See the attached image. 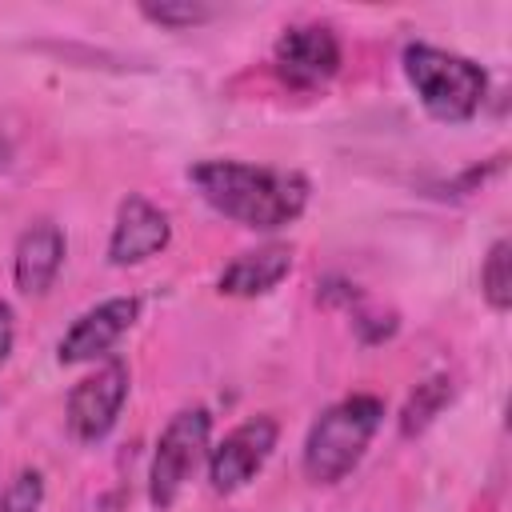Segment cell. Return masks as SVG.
Segmentation results:
<instances>
[{"mask_svg":"<svg viewBox=\"0 0 512 512\" xmlns=\"http://www.w3.org/2000/svg\"><path fill=\"white\" fill-rule=\"evenodd\" d=\"M64 232L52 220H36L16 236V252H12V280L24 296H44L64 264Z\"/></svg>","mask_w":512,"mask_h":512,"instance_id":"cell-10","label":"cell"},{"mask_svg":"<svg viewBox=\"0 0 512 512\" xmlns=\"http://www.w3.org/2000/svg\"><path fill=\"white\" fill-rule=\"evenodd\" d=\"M448 400H452V380H448V376H428V380H420V384L412 388V396L404 400V408H400V432H404V436L424 432V428L444 412Z\"/></svg>","mask_w":512,"mask_h":512,"instance_id":"cell-12","label":"cell"},{"mask_svg":"<svg viewBox=\"0 0 512 512\" xmlns=\"http://www.w3.org/2000/svg\"><path fill=\"white\" fill-rule=\"evenodd\" d=\"M12 348H16V312L8 300H0V364L12 356Z\"/></svg>","mask_w":512,"mask_h":512,"instance_id":"cell-16","label":"cell"},{"mask_svg":"<svg viewBox=\"0 0 512 512\" xmlns=\"http://www.w3.org/2000/svg\"><path fill=\"white\" fill-rule=\"evenodd\" d=\"M276 440H280V424H276V416H268V412L248 416L244 424H236L220 444L208 448V460H204V464H208V484H212V492H220V496L240 492V488L268 464Z\"/></svg>","mask_w":512,"mask_h":512,"instance_id":"cell-5","label":"cell"},{"mask_svg":"<svg viewBox=\"0 0 512 512\" xmlns=\"http://www.w3.org/2000/svg\"><path fill=\"white\" fill-rule=\"evenodd\" d=\"M140 12H144L152 24L180 32V28H196V24H208V20H212L220 8H212V4H200V0H160V4H140Z\"/></svg>","mask_w":512,"mask_h":512,"instance_id":"cell-14","label":"cell"},{"mask_svg":"<svg viewBox=\"0 0 512 512\" xmlns=\"http://www.w3.org/2000/svg\"><path fill=\"white\" fill-rule=\"evenodd\" d=\"M136 320H140V300L136 296H108V300H100L96 308L80 312L72 320V328L64 332V340L56 348L60 364H84V360L108 356Z\"/></svg>","mask_w":512,"mask_h":512,"instance_id":"cell-9","label":"cell"},{"mask_svg":"<svg viewBox=\"0 0 512 512\" xmlns=\"http://www.w3.org/2000/svg\"><path fill=\"white\" fill-rule=\"evenodd\" d=\"M172 240V220L164 208H156L148 196L128 192L116 208V224L108 236V264L116 268H132L152 260L156 252H164Z\"/></svg>","mask_w":512,"mask_h":512,"instance_id":"cell-8","label":"cell"},{"mask_svg":"<svg viewBox=\"0 0 512 512\" xmlns=\"http://www.w3.org/2000/svg\"><path fill=\"white\" fill-rule=\"evenodd\" d=\"M44 504V476L36 468H20L0 488V512H40Z\"/></svg>","mask_w":512,"mask_h":512,"instance_id":"cell-15","label":"cell"},{"mask_svg":"<svg viewBox=\"0 0 512 512\" xmlns=\"http://www.w3.org/2000/svg\"><path fill=\"white\" fill-rule=\"evenodd\" d=\"M400 64H404V76H408L420 108L440 124L472 120L488 96V72L460 52L416 40L404 48Z\"/></svg>","mask_w":512,"mask_h":512,"instance_id":"cell-3","label":"cell"},{"mask_svg":"<svg viewBox=\"0 0 512 512\" xmlns=\"http://www.w3.org/2000/svg\"><path fill=\"white\" fill-rule=\"evenodd\" d=\"M380 420H384V400L372 392H352L328 404L304 436V452H300L304 476L312 484H340L364 460Z\"/></svg>","mask_w":512,"mask_h":512,"instance_id":"cell-2","label":"cell"},{"mask_svg":"<svg viewBox=\"0 0 512 512\" xmlns=\"http://www.w3.org/2000/svg\"><path fill=\"white\" fill-rule=\"evenodd\" d=\"M188 180L220 216L256 232H276L300 220L312 192L308 176L292 168H264L244 160H200L188 168Z\"/></svg>","mask_w":512,"mask_h":512,"instance_id":"cell-1","label":"cell"},{"mask_svg":"<svg viewBox=\"0 0 512 512\" xmlns=\"http://www.w3.org/2000/svg\"><path fill=\"white\" fill-rule=\"evenodd\" d=\"M340 40L328 24H292L272 44V68L288 88H320L340 72Z\"/></svg>","mask_w":512,"mask_h":512,"instance_id":"cell-7","label":"cell"},{"mask_svg":"<svg viewBox=\"0 0 512 512\" xmlns=\"http://www.w3.org/2000/svg\"><path fill=\"white\" fill-rule=\"evenodd\" d=\"M508 252H512V244L500 236V240L488 248L484 268H480V292H484V300H488V308H492V312H508V308H512V272H508Z\"/></svg>","mask_w":512,"mask_h":512,"instance_id":"cell-13","label":"cell"},{"mask_svg":"<svg viewBox=\"0 0 512 512\" xmlns=\"http://www.w3.org/2000/svg\"><path fill=\"white\" fill-rule=\"evenodd\" d=\"M208 448H212V412L208 408H200V404L180 408L164 424V432L152 448V464H148V504L156 512H168L180 500L192 472L208 460Z\"/></svg>","mask_w":512,"mask_h":512,"instance_id":"cell-4","label":"cell"},{"mask_svg":"<svg viewBox=\"0 0 512 512\" xmlns=\"http://www.w3.org/2000/svg\"><path fill=\"white\" fill-rule=\"evenodd\" d=\"M128 364L124 360H104L96 372H88L84 380H76V388L68 392V432L84 444H96L104 440L116 420H120V408L128 400Z\"/></svg>","mask_w":512,"mask_h":512,"instance_id":"cell-6","label":"cell"},{"mask_svg":"<svg viewBox=\"0 0 512 512\" xmlns=\"http://www.w3.org/2000/svg\"><path fill=\"white\" fill-rule=\"evenodd\" d=\"M288 272H292V244L272 240V244H260V248L240 252V256L220 272L216 292H220V296H244V300H248V296H264V292H272Z\"/></svg>","mask_w":512,"mask_h":512,"instance_id":"cell-11","label":"cell"}]
</instances>
